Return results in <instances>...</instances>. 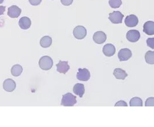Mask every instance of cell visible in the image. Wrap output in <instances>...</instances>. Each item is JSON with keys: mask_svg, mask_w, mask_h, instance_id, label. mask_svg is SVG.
Masks as SVG:
<instances>
[{"mask_svg": "<svg viewBox=\"0 0 154 127\" xmlns=\"http://www.w3.org/2000/svg\"><path fill=\"white\" fill-rule=\"evenodd\" d=\"M42 0H29V2L33 6H37L42 2Z\"/></svg>", "mask_w": 154, "mask_h": 127, "instance_id": "cell-25", "label": "cell"}, {"mask_svg": "<svg viewBox=\"0 0 154 127\" xmlns=\"http://www.w3.org/2000/svg\"><path fill=\"white\" fill-rule=\"evenodd\" d=\"M16 83L12 79L8 78L4 81L3 88L7 92H13L14 90L16 89Z\"/></svg>", "mask_w": 154, "mask_h": 127, "instance_id": "cell-11", "label": "cell"}, {"mask_svg": "<svg viewBox=\"0 0 154 127\" xmlns=\"http://www.w3.org/2000/svg\"><path fill=\"white\" fill-rule=\"evenodd\" d=\"M139 23V19L134 14H131L127 16L125 19V24L129 28H132L137 25Z\"/></svg>", "mask_w": 154, "mask_h": 127, "instance_id": "cell-8", "label": "cell"}, {"mask_svg": "<svg viewBox=\"0 0 154 127\" xmlns=\"http://www.w3.org/2000/svg\"><path fill=\"white\" fill-rule=\"evenodd\" d=\"M147 45L152 49L154 48V38H148L147 40Z\"/></svg>", "mask_w": 154, "mask_h": 127, "instance_id": "cell-24", "label": "cell"}, {"mask_svg": "<svg viewBox=\"0 0 154 127\" xmlns=\"http://www.w3.org/2000/svg\"><path fill=\"white\" fill-rule=\"evenodd\" d=\"M19 25L21 29L26 30L30 28L31 25V21L27 17H23L19 20Z\"/></svg>", "mask_w": 154, "mask_h": 127, "instance_id": "cell-15", "label": "cell"}, {"mask_svg": "<svg viewBox=\"0 0 154 127\" xmlns=\"http://www.w3.org/2000/svg\"><path fill=\"white\" fill-rule=\"evenodd\" d=\"M87 34V31L83 26L78 25L76 26L73 31V35L75 38L78 40L84 39Z\"/></svg>", "mask_w": 154, "mask_h": 127, "instance_id": "cell-3", "label": "cell"}, {"mask_svg": "<svg viewBox=\"0 0 154 127\" xmlns=\"http://www.w3.org/2000/svg\"><path fill=\"white\" fill-rule=\"evenodd\" d=\"M145 60L147 63L153 65L154 64V51H148L145 55Z\"/></svg>", "mask_w": 154, "mask_h": 127, "instance_id": "cell-20", "label": "cell"}, {"mask_svg": "<svg viewBox=\"0 0 154 127\" xmlns=\"http://www.w3.org/2000/svg\"><path fill=\"white\" fill-rule=\"evenodd\" d=\"M103 54L107 57L113 56L116 53L115 46L111 44H107L103 46Z\"/></svg>", "mask_w": 154, "mask_h": 127, "instance_id": "cell-12", "label": "cell"}, {"mask_svg": "<svg viewBox=\"0 0 154 127\" xmlns=\"http://www.w3.org/2000/svg\"><path fill=\"white\" fill-rule=\"evenodd\" d=\"M143 32L149 36L154 34V22L152 21L146 22L143 26Z\"/></svg>", "mask_w": 154, "mask_h": 127, "instance_id": "cell-14", "label": "cell"}, {"mask_svg": "<svg viewBox=\"0 0 154 127\" xmlns=\"http://www.w3.org/2000/svg\"><path fill=\"white\" fill-rule=\"evenodd\" d=\"M5 11V7L0 6V16L2 15Z\"/></svg>", "mask_w": 154, "mask_h": 127, "instance_id": "cell-28", "label": "cell"}, {"mask_svg": "<svg viewBox=\"0 0 154 127\" xmlns=\"http://www.w3.org/2000/svg\"><path fill=\"white\" fill-rule=\"evenodd\" d=\"M77 103L76 96L71 93H67L63 95L61 105L64 107H72Z\"/></svg>", "mask_w": 154, "mask_h": 127, "instance_id": "cell-2", "label": "cell"}, {"mask_svg": "<svg viewBox=\"0 0 154 127\" xmlns=\"http://www.w3.org/2000/svg\"><path fill=\"white\" fill-rule=\"evenodd\" d=\"M113 75L118 80H125L128 74L124 70L120 68H116L113 72Z\"/></svg>", "mask_w": 154, "mask_h": 127, "instance_id": "cell-17", "label": "cell"}, {"mask_svg": "<svg viewBox=\"0 0 154 127\" xmlns=\"http://www.w3.org/2000/svg\"><path fill=\"white\" fill-rule=\"evenodd\" d=\"M4 1V0H0V4H2V3H3Z\"/></svg>", "mask_w": 154, "mask_h": 127, "instance_id": "cell-29", "label": "cell"}, {"mask_svg": "<svg viewBox=\"0 0 154 127\" xmlns=\"http://www.w3.org/2000/svg\"><path fill=\"white\" fill-rule=\"evenodd\" d=\"M124 15L119 11H115L109 14V19L113 24H122Z\"/></svg>", "mask_w": 154, "mask_h": 127, "instance_id": "cell-4", "label": "cell"}, {"mask_svg": "<svg viewBox=\"0 0 154 127\" xmlns=\"http://www.w3.org/2000/svg\"><path fill=\"white\" fill-rule=\"evenodd\" d=\"M129 104L131 107H142L143 101L139 97H134L131 100Z\"/></svg>", "mask_w": 154, "mask_h": 127, "instance_id": "cell-21", "label": "cell"}, {"mask_svg": "<svg viewBox=\"0 0 154 127\" xmlns=\"http://www.w3.org/2000/svg\"><path fill=\"white\" fill-rule=\"evenodd\" d=\"M132 52L128 48L122 49L118 53V57L120 61H127L132 57Z\"/></svg>", "mask_w": 154, "mask_h": 127, "instance_id": "cell-7", "label": "cell"}, {"mask_svg": "<svg viewBox=\"0 0 154 127\" xmlns=\"http://www.w3.org/2000/svg\"><path fill=\"white\" fill-rule=\"evenodd\" d=\"M70 69V66L68 61H60L58 64H57V70L60 73L66 74Z\"/></svg>", "mask_w": 154, "mask_h": 127, "instance_id": "cell-13", "label": "cell"}, {"mask_svg": "<svg viewBox=\"0 0 154 127\" xmlns=\"http://www.w3.org/2000/svg\"><path fill=\"white\" fill-rule=\"evenodd\" d=\"M154 97H149L147 99L146 102V106H154Z\"/></svg>", "mask_w": 154, "mask_h": 127, "instance_id": "cell-23", "label": "cell"}, {"mask_svg": "<svg viewBox=\"0 0 154 127\" xmlns=\"http://www.w3.org/2000/svg\"><path fill=\"white\" fill-rule=\"evenodd\" d=\"M21 13V9L16 5H12L8 8V15L13 19L17 18Z\"/></svg>", "mask_w": 154, "mask_h": 127, "instance_id": "cell-10", "label": "cell"}, {"mask_svg": "<svg viewBox=\"0 0 154 127\" xmlns=\"http://www.w3.org/2000/svg\"><path fill=\"white\" fill-rule=\"evenodd\" d=\"M23 67L19 64L14 65L11 69V73L13 76L18 77L21 75L23 72Z\"/></svg>", "mask_w": 154, "mask_h": 127, "instance_id": "cell-19", "label": "cell"}, {"mask_svg": "<svg viewBox=\"0 0 154 127\" xmlns=\"http://www.w3.org/2000/svg\"><path fill=\"white\" fill-rule=\"evenodd\" d=\"M115 107H118V106H123V107H127L128 106V104H127L126 102H124V101H122L121 100L120 102H117L115 105Z\"/></svg>", "mask_w": 154, "mask_h": 127, "instance_id": "cell-27", "label": "cell"}, {"mask_svg": "<svg viewBox=\"0 0 154 127\" xmlns=\"http://www.w3.org/2000/svg\"><path fill=\"white\" fill-rule=\"evenodd\" d=\"M52 42V41L51 37L50 36H46L41 38L40 41V44L42 47L46 48L50 47L51 45Z\"/></svg>", "mask_w": 154, "mask_h": 127, "instance_id": "cell-18", "label": "cell"}, {"mask_svg": "<svg viewBox=\"0 0 154 127\" xmlns=\"http://www.w3.org/2000/svg\"><path fill=\"white\" fill-rule=\"evenodd\" d=\"M109 4L110 7L113 9L120 7L122 4V0H109Z\"/></svg>", "mask_w": 154, "mask_h": 127, "instance_id": "cell-22", "label": "cell"}, {"mask_svg": "<svg viewBox=\"0 0 154 127\" xmlns=\"http://www.w3.org/2000/svg\"><path fill=\"white\" fill-rule=\"evenodd\" d=\"M62 4L64 6H69L72 4L73 0H60Z\"/></svg>", "mask_w": 154, "mask_h": 127, "instance_id": "cell-26", "label": "cell"}, {"mask_svg": "<svg viewBox=\"0 0 154 127\" xmlns=\"http://www.w3.org/2000/svg\"><path fill=\"white\" fill-rule=\"evenodd\" d=\"M77 78L78 80L83 81H88L90 78V72L88 69L79 68L77 73Z\"/></svg>", "mask_w": 154, "mask_h": 127, "instance_id": "cell-5", "label": "cell"}, {"mask_svg": "<svg viewBox=\"0 0 154 127\" xmlns=\"http://www.w3.org/2000/svg\"><path fill=\"white\" fill-rule=\"evenodd\" d=\"M93 38L96 43L98 44H101L106 41V35L103 31H98L94 34Z\"/></svg>", "mask_w": 154, "mask_h": 127, "instance_id": "cell-9", "label": "cell"}, {"mask_svg": "<svg viewBox=\"0 0 154 127\" xmlns=\"http://www.w3.org/2000/svg\"><path fill=\"white\" fill-rule=\"evenodd\" d=\"M73 92L76 95L82 97L85 93V86L84 84L77 83L73 87Z\"/></svg>", "mask_w": 154, "mask_h": 127, "instance_id": "cell-16", "label": "cell"}, {"mask_svg": "<svg viewBox=\"0 0 154 127\" xmlns=\"http://www.w3.org/2000/svg\"><path fill=\"white\" fill-rule=\"evenodd\" d=\"M126 37L129 42L136 43L140 38V33L137 30H130L127 32Z\"/></svg>", "mask_w": 154, "mask_h": 127, "instance_id": "cell-6", "label": "cell"}, {"mask_svg": "<svg viewBox=\"0 0 154 127\" xmlns=\"http://www.w3.org/2000/svg\"><path fill=\"white\" fill-rule=\"evenodd\" d=\"M38 65L43 70H50L53 66V60L50 56H43L39 60Z\"/></svg>", "mask_w": 154, "mask_h": 127, "instance_id": "cell-1", "label": "cell"}]
</instances>
